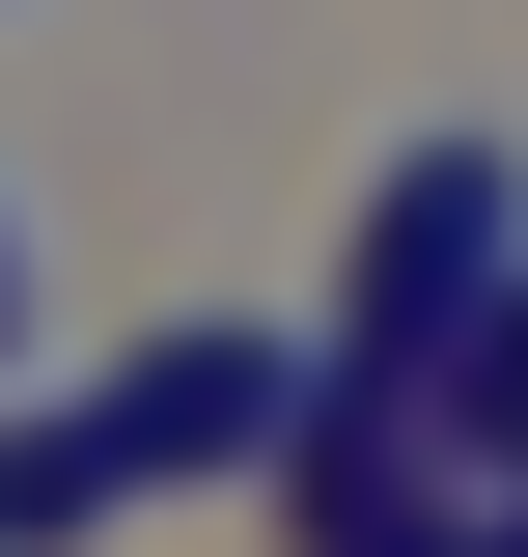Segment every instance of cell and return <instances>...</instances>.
Wrapping results in <instances>:
<instances>
[{"instance_id":"6da1fadb","label":"cell","mask_w":528,"mask_h":557,"mask_svg":"<svg viewBox=\"0 0 528 557\" xmlns=\"http://www.w3.org/2000/svg\"><path fill=\"white\" fill-rule=\"evenodd\" d=\"M501 307H528V168H501V139H417L390 223H362V307H334V391H362V418H445Z\"/></svg>"},{"instance_id":"7a4b0ae2","label":"cell","mask_w":528,"mask_h":557,"mask_svg":"<svg viewBox=\"0 0 528 557\" xmlns=\"http://www.w3.org/2000/svg\"><path fill=\"white\" fill-rule=\"evenodd\" d=\"M0 335H28V251H0Z\"/></svg>"},{"instance_id":"3957f363","label":"cell","mask_w":528,"mask_h":557,"mask_svg":"<svg viewBox=\"0 0 528 557\" xmlns=\"http://www.w3.org/2000/svg\"><path fill=\"white\" fill-rule=\"evenodd\" d=\"M501 557H528V474H501Z\"/></svg>"}]
</instances>
